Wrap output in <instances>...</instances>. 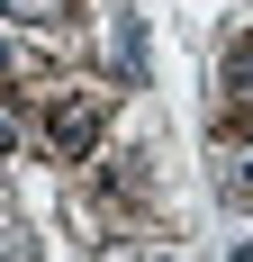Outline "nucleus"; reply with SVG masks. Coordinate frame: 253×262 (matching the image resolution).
Segmentation results:
<instances>
[{"label":"nucleus","mask_w":253,"mask_h":262,"mask_svg":"<svg viewBox=\"0 0 253 262\" xmlns=\"http://www.w3.org/2000/svg\"><path fill=\"white\" fill-rule=\"evenodd\" d=\"M100 136H109V100L100 91H64V100L46 108V154L54 163H91Z\"/></svg>","instance_id":"obj_1"},{"label":"nucleus","mask_w":253,"mask_h":262,"mask_svg":"<svg viewBox=\"0 0 253 262\" xmlns=\"http://www.w3.org/2000/svg\"><path fill=\"white\" fill-rule=\"evenodd\" d=\"M0 9L27 18V27H64V18H73V0H0Z\"/></svg>","instance_id":"obj_2"},{"label":"nucleus","mask_w":253,"mask_h":262,"mask_svg":"<svg viewBox=\"0 0 253 262\" xmlns=\"http://www.w3.org/2000/svg\"><path fill=\"white\" fill-rule=\"evenodd\" d=\"M226 91H235V100L253 108V36H244V46H235V63H226Z\"/></svg>","instance_id":"obj_3"},{"label":"nucleus","mask_w":253,"mask_h":262,"mask_svg":"<svg viewBox=\"0 0 253 262\" xmlns=\"http://www.w3.org/2000/svg\"><path fill=\"white\" fill-rule=\"evenodd\" d=\"M18 136H27V118H18L9 100H0V154H18Z\"/></svg>","instance_id":"obj_4"},{"label":"nucleus","mask_w":253,"mask_h":262,"mask_svg":"<svg viewBox=\"0 0 253 262\" xmlns=\"http://www.w3.org/2000/svg\"><path fill=\"white\" fill-rule=\"evenodd\" d=\"M9 63H18V54H9V46H0V73H9Z\"/></svg>","instance_id":"obj_5"}]
</instances>
